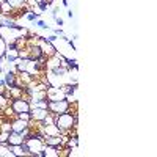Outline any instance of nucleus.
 Instances as JSON below:
<instances>
[{
    "instance_id": "f03ea898",
    "label": "nucleus",
    "mask_w": 157,
    "mask_h": 157,
    "mask_svg": "<svg viewBox=\"0 0 157 157\" xmlns=\"http://www.w3.org/2000/svg\"><path fill=\"white\" fill-rule=\"evenodd\" d=\"M72 109L71 105V101L69 99H60V101H47V110L54 115L58 113H64V112H69Z\"/></svg>"
},
{
    "instance_id": "aec40b11",
    "label": "nucleus",
    "mask_w": 157,
    "mask_h": 157,
    "mask_svg": "<svg viewBox=\"0 0 157 157\" xmlns=\"http://www.w3.org/2000/svg\"><path fill=\"white\" fill-rule=\"evenodd\" d=\"M68 17H71V19L74 17V13H72V10H68Z\"/></svg>"
},
{
    "instance_id": "7ed1b4c3",
    "label": "nucleus",
    "mask_w": 157,
    "mask_h": 157,
    "mask_svg": "<svg viewBox=\"0 0 157 157\" xmlns=\"http://www.w3.org/2000/svg\"><path fill=\"white\" fill-rule=\"evenodd\" d=\"M11 109L14 112V115H17V113H24V112H30L32 104L27 98H16L11 101Z\"/></svg>"
},
{
    "instance_id": "6ab92c4d",
    "label": "nucleus",
    "mask_w": 157,
    "mask_h": 157,
    "mask_svg": "<svg viewBox=\"0 0 157 157\" xmlns=\"http://www.w3.org/2000/svg\"><path fill=\"white\" fill-rule=\"evenodd\" d=\"M3 88H5V80H3V77H2V78H0V91H2Z\"/></svg>"
},
{
    "instance_id": "9d476101",
    "label": "nucleus",
    "mask_w": 157,
    "mask_h": 157,
    "mask_svg": "<svg viewBox=\"0 0 157 157\" xmlns=\"http://www.w3.org/2000/svg\"><path fill=\"white\" fill-rule=\"evenodd\" d=\"M60 154H61V151L58 148L47 146V145H46V148L43 151V157H60Z\"/></svg>"
},
{
    "instance_id": "dca6fc26",
    "label": "nucleus",
    "mask_w": 157,
    "mask_h": 157,
    "mask_svg": "<svg viewBox=\"0 0 157 157\" xmlns=\"http://www.w3.org/2000/svg\"><path fill=\"white\" fill-rule=\"evenodd\" d=\"M46 39H47V41H50V43H55L57 39H58V36H57V35H50V36H47Z\"/></svg>"
},
{
    "instance_id": "4468645a",
    "label": "nucleus",
    "mask_w": 157,
    "mask_h": 157,
    "mask_svg": "<svg viewBox=\"0 0 157 157\" xmlns=\"http://www.w3.org/2000/svg\"><path fill=\"white\" fill-rule=\"evenodd\" d=\"M5 50H6V41L3 38H0V57L5 55Z\"/></svg>"
},
{
    "instance_id": "2eb2a0df",
    "label": "nucleus",
    "mask_w": 157,
    "mask_h": 157,
    "mask_svg": "<svg viewBox=\"0 0 157 157\" xmlns=\"http://www.w3.org/2000/svg\"><path fill=\"white\" fill-rule=\"evenodd\" d=\"M0 130H5V132H11V121L10 123H3L0 126Z\"/></svg>"
},
{
    "instance_id": "39448f33",
    "label": "nucleus",
    "mask_w": 157,
    "mask_h": 157,
    "mask_svg": "<svg viewBox=\"0 0 157 157\" xmlns=\"http://www.w3.org/2000/svg\"><path fill=\"white\" fill-rule=\"evenodd\" d=\"M47 113H49L47 109H41V107H35V105H32V109H30V118H32V120H30V121L41 123L44 118L47 116Z\"/></svg>"
},
{
    "instance_id": "20e7f679",
    "label": "nucleus",
    "mask_w": 157,
    "mask_h": 157,
    "mask_svg": "<svg viewBox=\"0 0 157 157\" xmlns=\"http://www.w3.org/2000/svg\"><path fill=\"white\" fill-rule=\"evenodd\" d=\"M38 46L41 49L43 55H46V57H52V55H55V52H57V47L54 46V43L47 41L44 36H38Z\"/></svg>"
},
{
    "instance_id": "423d86ee",
    "label": "nucleus",
    "mask_w": 157,
    "mask_h": 157,
    "mask_svg": "<svg viewBox=\"0 0 157 157\" xmlns=\"http://www.w3.org/2000/svg\"><path fill=\"white\" fill-rule=\"evenodd\" d=\"M5 58L10 64H14L17 60H19V49L16 47H6L5 50Z\"/></svg>"
},
{
    "instance_id": "1a4fd4ad",
    "label": "nucleus",
    "mask_w": 157,
    "mask_h": 157,
    "mask_svg": "<svg viewBox=\"0 0 157 157\" xmlns=\"http://www.w3.org/2000/svg\"><path fill=\"white\" fill-rule=\"evenodd\" d=\"M22 143H24V137H22L19 132L11 130L10 135H8V146H10V145H22Z\"/></svg>"
},
{
    "instance_id": "412c9836",
    "label": "nucleus",
    "mask_w": 157,
    "mask_h": 157,
    "mask_svg": "<svg viewBox=\"0 0 157 157\" xmlns=\"http://www.w3.org/2000/svg\"><path fill=\"white\" fill-rule=\"evenodd\" d=\"M63 5L64 6H69V2H68V0H63Z\"/></svg>"
},
{
    "instance_id": "9b49d317",
    "label": "nucleus",
    "mask_w": 157,
    "mask_h": 157,
    "mask_svg": "<svg viewBox=\"0 0 157 157\" xmlns=\"http://www.w3.org/2000/svg\"><path fill=\"white\" fill-rule=\"evenodd\" d=\"M25 19L30 21V22H35V21L39 19V14H36V13H33V11H29L27 14H25Z\"/></svg>"
},
{
    "instance_id": "f3484780",
    "label": "nucleus",
    "mask_w": 157,
    "mask_h": 157,
    "mask_svg": "<svg viewBox=\"0 0 157 157\" xmlns=\"http://www.w3.org/2000/svg\"><path fill=\"white\" fill-rule=\"evenodd\" d=\"M54 35H57V36H64V33H63V30H61L60 27L54 30Z\"/></svg>"
},
{
    "instance_id": "a211bd4d",
    "label": "nucleus",
    "mask_w": 157,
    "mask_h": 157,
    "mask_svg": "<svg viewBox=\"0 0 157 157\" xmlns=\"http://www.w3.org/2000/svg\"><path fill=\"white\" fill-rule=\"evenodd\" d=\"M55 22H57V25H58V27H60V29H61V25H63V24H64V22H63V19H61V17H55Z\"/></svg>"
},
{
    "instance_id": "f257e3e1",
    "label": "nucleus",
    "mask_w": 157,
    "mask_h": 157,
    "mask_svg": "<svg viewBox=\"0 0 157 157\" xmlns=\"http://www.w3.org/2000/svg\"><path fill=\"white\" fill-rule=\"evenodd\" d=\"M55 126L61 130V135H66L72 129L77 127V112H64L55 115Z\"/></svg>"
},
{
    "instance_id": "4be33fe9",
    "label": "nucleus",
    "mask_w": 157,
    "mask_h": 157,
    "mask_svg": "<svg viewBox=\"0 0 157 157\" xmlns=\"http://www.w3.org/2000/svg\"><path fill=\"white\" fill-rule=\"evenodd\" d=\"M0 38H2V32H0Z\"/></svg>"
},
{
    "instance_id": "f8f14e48",
    "label": "nucleus",
    "mask_w": 157,
    "mask_h": 157,
    "mask_svg": "<svg viewBox=\"0 0 157 157\" xmlns=\"http://www.w3.org/2000/svg\"><path fill=\"white\" fill-rule=\"evenodd\" d=\"M35 25H36V27H39V29H43V30H49V25H47V22H44V21H41V19L35 21Z\"/></svg>"
},
{
    "instance_id": "ddd939ff",
    "label": "nucleus",
    "mask_w": 157,
    "mask_h": 157,
    "mask_svg": "<svg viewBox=\"0 0 157 157\" xmlns=\"http://www.w3.org/2000/svg\"><path fill=\"white\" fill-rule=\"evenodd\" d=\"M16 118H19V120H24V121H30V112H24V113H17Z\"/></svg>"
},
{
    "instance_id": "6e6552de",
    "label": "nucleus",
    "mask_w": 157,
    "mask_h": 157,
    "mask_svg": "<svg viewBox=\"0 0 157 157\" xmlns=\"http://www.w3.org/2000/svg\"><path fill=\"white\" fill-rule=\"evenodd\" d=\"M30 124V121H24V120H19V118H16V120H11V130H14V132H22L24 129H27Z\"/></svg>"
},
{
    "instance_id": "0eeeda50",
    "label": "nucleus",
    "mask_w": 157,
    "mask_h": 157,
    "mask_svg": "<svg viewBox=\"0 0 157 157\" xmlns=\"http://www.w3.org/2000/svg\"><path fill=\"white\" fill-rule=\"evenodd\" d=\"M3 80H5V86H6V88L14 86V85H16V80H17V72L6 69V71H5V75H3Z\"/></svg>"
}]
</instances>
